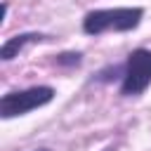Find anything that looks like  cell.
I'll return each mask as SVG.
<instances>
[{
	"label": "cell",
	"mask_w": 151,
	"mask_h": 151,
	"mask_svg": "<svg viewBox=\"0 0 151 151\" xmlns=\"http://www.w3.org/2000/svg\"><path fill=\"white\" fill-rule=\"evenodd\" d=\"M104 151H116V149H113V146H106V149H104Z\"/></svg>",
	"instance_id": "cell-7"
},
{
	"label": "cell",
	"mask_w": 151,
	"mask_h": 151,
	"mask_svg": "<svg viewBox=\"0 0 151 151\" xmlns=\"http://www.w3.org/2000/svg\"><path fill=\"white\" fill-rule=\"evenodd\" d=\"M123 71H125V64H123V66H109V68L99 71V73L94 76V80H97V83H111L116 76L123 78Z\"/></svg>",
	"instance_id": "cell-5"
},
{
	"label": "cell",
	"mask_w": 151,
	"mask_h": 151,
	"mask_svg": "<svg viewBox=\"0 0 151 151\" xmlns=\"http://www.w3.org/2000/svg\"><path fill=\"white\" fill-rule=\"evenodd\" d=\"M151 85V50L137 47L125 59V71L120 78L123 97H139Z\"/></svg>",
	"instance_id": "cell-3"
},
{
	"label": "cell",
	"mask_w": 151,
	"mask_h": 151,
	"mask_svg": "<svg viewBox=\"0 0 151 151\" xmlns=\"http://www.w3.org/2000/svg\"><path fill=\"white\" fill-rule=\"evenodd\" d=\"M144 19L142 7H106V9H92L83 17V31L87 35H101L106 31L125 33L134 31Z\"/></svg>",
	"instance_id": "cell-1"
},
{
	"label": "cell",
	"mask_w": 151,
	"mask_h": 151,
	"mask_svg": "<svg viewBox=\"0 0 151 151\" xmlns=\"http://www.w3.org/2000/svg\"><path fill=\"white\" fill-rule=\"evenodd\" d=\"M80 61H83L80 52H61V54H57V64L59 66H78Z\"/></svg>",
	"instance_id": "cell-6"
},
{
	"label": "cell",
	"mask_w": 151,
	"mask_h": 151,
	"mask_svg": "<svg viewBox=\"0 0 151 151\" xmlns=\"http://www.w3.org/2000/svg\"><path fill=\"white\" fill-rule=\"evenodd\" d=\"M45 38H47L45 33H35V31H26V33L12 35V38H7V40L2 42L0 57H2V61H9V59L19 57V52H21L26 45H31V42H42Z\"/></svg>",
	"instance_id": "cell-4"
},
{
	"label": "cell",
	"mask_w": 151,
	"mask_h": 151,
	"mask_svg": "<svg viewBox=\"0 0 151 151\" xmlns=\"http://www.w3.org/2000/svg\"><path fill=\"white\" fill-rule=\"evenodd\" d=\"M54 94H57V92H54V87H50V85H33V87H26V90L7 92V94L0 99V116H2L5 120L17 118V116H26L28 111L50 104V101L54 99Z\"/></svg>",
	"instance_id": "cell-2"
},
{
	"label": "cell",
	"mask_w": 151,
	"mask_h": 151,
	"mask_svg": "<svg viewBox=\"0 0 151 151\" xmlns=\"http://www.w3.org/2000/svg\"><path fill=\"white\" fill-rule=\"evenodd\" d=\"M33 151H50V149H33Z\"/></svg>",
	"instance_id": "cell-8"
}]
</instances>
